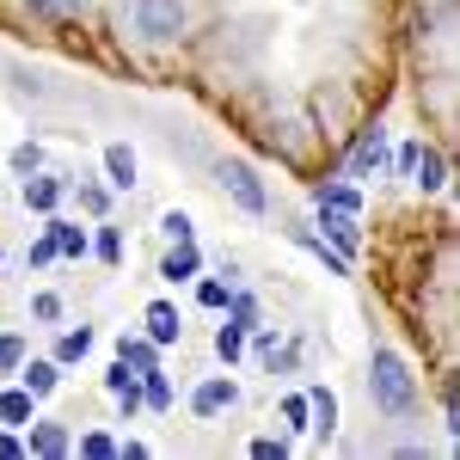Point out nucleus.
Instances as JSON below:
<instances>
[{"label":"nucleus","mask_w":460,"mask_h":460,"mask_svg":"<svg viewBox=\"0 0 460 460\" xmlns=\"http://www.w3.org/2000/svg\"><path fill=\"white\" fill-rule=\"evenodd\" d=\"M197 301H203V307H227V283H197Z\"/></svg>","instance_id":"a878e982"},{"label":"nucleus","mask_w":460,"mask_h":460,"mask_svg":"<svg viewBox=\"0 0 460 460\" xmlns=\"http://www.w3.org/2000/svg\"><path fill=\"white\" fill-rule=\"evenodd\" d=\"M19 375H25V393L31 399H49V393L62 387V362L49 356V362H19Z\"/></svg>","instance_id":"1a4fd4ad"},{"label":"nucleus","mask_w":460,"mask_h":460,"mask_svg":"<svg viewBox=\"0 0 460 460\" xmlns=\"http://www.w3.org/2000/svg\"><path fill=\"white\" fill-rule=\"evenodd\" d=\"M227 307H234V319H240V325H252V319H258V307H252V295H234Z\"/></svg>","instance_id":"c756f323"},{"label":"nucleus","mask_w":460,"mask_h":460,"mask_svg":"<svg viewBox=\"0 0 460 460\" xmlns=\"http://www.w3.org/2000/svg\"><path fill=\"white\" fill-rule=\"evenodd\" d=\"M197 270H203V258H197V246H190V240H184V246H172V252H166V264H160V277H166V283H190Z\"/></svg>","instance_id":"f8f14e48"},{"label":"nucleus","mask_w":460,"mask_h":460,"mask_svg":"<svg viewBox=\"0 0 460 460\" xmlns=\"http://www.w3.org/2000/svg\"><path fill=\"white\" fill-rule=\"evenodd\" d=\"M215 356H221L227 368H234V362L246 356V325H240V319H227V325H215Z\"/></svg>","instance_id":"2eb2a0df"},{"label":"nucleus","mask_w":460,"mask_h":460,"mask_svg":"<svg viewBox=\"0 0 460 460\" xmlns=\"http://www.w3.org/2000/svg\"><path fill=\"white\" fill-rule=\"evenodd\" d=\"M319 227L338 240V252L350 258L356 246H362V221H356V209H338V203H319Z\"/></svg>","instance_id":"423d86ee"},{"label":"nucleus","mask_w":460,"mask_h":460,"mask_svg":"<svg viewBox=\"0 0 460 460\" xmlns=\"http://www.w3.org/2000/svg\"><path fill=\"white\" fill-rule=\"evenodd\" d=\"M160 234H166L172 246H184V240H190L197 227H190V215H184V209H166V215H160Z\"/></svg>","instance_id":"aec40b11"},{"label":"nucleus","mask_w":460,"mask_h":460,"mask_svg":"<svg viewBox=\"0 0 460 460\" xmlns=\"http://www.w3.org/2000/svg\"><path fill=\"white\" fill-rule=\"evenodd\" d=\"M86 0H31V13H43V19H74Z\"/></svg>","instance_id":"412c9836"},{"label":"nucleus","mask_w":460,"mask_h":460,"mask_svg":"<svg viewBox=\"0 0 460 460\" xmlns=\"http://www.w3.org/2000/svg\"><path fill=\"white\" fill-rule=\"evenodd\" d=\"M49 240H56V258H86V234L74 221H49Z\"/></svg>","instance_id":"dca6fc26"},{"label":"nucleus","mask_w":460,"mask_h":460,"mask_svg":"<svg viewBox=\"0 0 460 460\" xmlns=\"http://www.w3.org/2000/svg\"><path fill=\"white\" fill-rule=\"evenodd\" d=\"M37 160H43V154H37V142L13 147V172H37Z\"/></svg>","instance_id":"cd10ccee"},{"label":"nucleus","mask_w":460,"mask_h":460,"mask_svg":"<svg viewBox=\"0 0 460 460\" xmlns=\"http://www.w3.org/2000/svg\"><path fill=\"white\" fill-rule=\"evenodd\" d=\"M117 362H129L136 375H147V368H154V338H123V344H117Z\"/></svg>","instance_id":"f3484780"},{"label":"nucleus","mask_w":460,"mask_h":460,"mask_svg":"<svg viewBox=\"0 0 460 460\" xmlns=\"http://www.w3.org/2000/svg\"><path fill=\"white\" fill-rule=\"evenodd\" d=\"M80 455H93V460H111V455H117V442L93 429V436H80Z\"/></svg>","instance_id":"b1692460"},{"label":"nucleus","mask_w":460,"mask_h":460,"mask_svg":"<svg viewBox=\"0 0 460 460\" xmlns=\"http://www.w3.org/2000/svg\"><path fill=\"white\" fill-rule=\"evenodd\" d=\"M123 19H129V31L147 37V43H172L190 13H184V0H129Z\"/></svg>","instance_id":"f03ea898"},{"label":"nucleus","mask_w":460,"mask_h":460,"mask_svg":"<svg viewBox=\"0 0 460 460\" xmlns=\"http://www.w3.org/2000/svg\"><path fill=\"white\" fill-rule=\"evenodd\" d=\"M19 362H25V344H19V338H0V368L19 375Z\"/></svg>","instance_id":"393cba45"},{"label":"nucleus","mask_w":460,"mask_h":460,"mask_svg":"<svg viewBox=\"0 0 460 460\" xmlns=\"http://www.w3.org/2000/svg\"><path fill=\"white\" fill-rule=\"evenodd\" d=\"M368 393H375V405H381L387 418H405V411L418 405V381H411V368H405L399 350L368 356Z\"/></svg>","instance_id":"f257e3e1"},{"label":"nucleus","mask_w":460,"mask_h":460,"mask_svg":"<svg viewBox=\"0 0 460 460\" xmlns=\"http://www.w3.org/2000/svg\"><path fill=\"white\" fill-rule=\"evenodd\" d=\"M221 190H227V197H234V203H240V209L246 215H264L270 209V197H264V184H258V172H252L246 160H221Z\"/></svg>","instance_id":"7ed1b4c3"},{"label":"nucleus","mask_w":460,"mask_h":460,"mask_svg":"<svg viewBox=\"0 0 460 460\" xmlns=\"http://www.w3.org/2000/svg\"><path fill=\"white\" fill-rule=\"evenodd\" d=\"M31 314L43 319V325H56V319H62V301H56V295H37V301H31Z\"/></svg>","instance_id":"bb28decb"},{"label":"nucleus","mask_w":460,"mask_h":460,"mask_svg":"<svg viewBox=\"0 0 460 460\" xmlns=\"http://www.w3.org/2000/svg\"><path fill=\"white\" fill-rule=\"evenodd\" d=\"M25 455V442H19V436H0V460H19Z\"/></svg>","instance_id":"2f4dec72"},{"label":"nucleus","mask_w":460,"mask_h":460,"mask_svg":"<svg viewBox=\"0 0 460 460\" xmlns=\"http://www.w3.org/2000/svg\"><path fill=\"white\" fill-rule=\"evenodd\" d=\"M307 418H314L307 429L332 436V429H338V393H332V387H307Z\"/></svg>","instance_id":"9b49d317"},{"label":"nucleus","mask_w":460,"mask_h":460,"mask_svg":"<svg viewBox=\"0 0 460 460\" xmlns=\"http://www.w3.org/2000/svg\"><path fill=\"white\" fill-rule=\"evenodd\" d=\"M105 172H111L117 190H129V184H136V154H129V142H111L105 147Z\"/></svg>","instance_id":"4468645a"},{"label":"nucleus","mask_w":460,"mask_h":460,"mask_svg":"<svg viewBox=\"0 0 460 460\" xmlns=\"http://www.w3.org/2000/svg\"><path fill=\"white\" fill-rule=\"evenodd\" d=\"M62 190H68V178H25V209H37V215H49L56 203H62Z\"/></svg>","instance_id":"9d476101"},{"label":"nucleus","mask_w":460,"mask_h":460,"mask_svg":"<svg viewBox=\"0 0 460 460\" xmlns=\"http://www.w3.org/2000/svg\"><path fill=\"white\" fill-rule=\"evenodd\" d=\"M319 203H338V209H362V197H356L350 184H325V190H319Z\"/></svg>","instance_id":"4be33fe9"},{"label":"nucleus","mask_w":460,"mask_h":460,"mask_svg":"<svg viewBox=\"0 0 460 460\" xmlns=\"http://www.w3.org/2000/svg\"><path fill=\"white\" fill-rule=\"evenodd\" d=\"M399 172L411 178V184H424V190H442L448 184V166H442V154L424 142H405L399 147Z\"/></svg>","instance_id":"20e7f679"},{"label":"nucleus","mask_w":460,"mask_h":460,"mask_svg":"<svg viewBox=\"0 0 460 460\" xmlns=\"http://www.w3.org/2000/svg\"><path fill=\"white\" fill-rule=\"evenodd\" d=\"M0 264H6V258H0Z\"/></svg>","instance_id":"473e14b6"},{"label":"nucleus","mask_w":460,"mask_h":460,"mask_svg":"<svg viewBox=\"0 0 460 460\" xmlns=\"http://www.w3.org/2000/svg\"><path fill=\"white\" fill-rule=\"evenodd\" d=\"M86 350H93V325H80V332H62V344H56V362H80Z\"/></svg>","instance_id":"6ab92c4d"},{"label":"nucleus","mask_w":460,"mask_h":460,"mask_svg":"<svg viewBox=\"0 0 460 460\" xmlns=\"http://www.w3.org/2000/svg\"><path fill=\"white\" fill-rule=\"evenodd\" d=\"M147 338H154V344H178V338H184V319H178L172 301H154V307H147Z\"/></svg>","instance_id":"6e6552de"},{"label":"nucleus","mask_w":460,"mask_h":460,"mask_svg":"<svg viewBox=\"0 0 460 460\" xmlns=\"http://www.w3.org/2000/svg\"><path fill=\"white\" fill-rule=\"evenodd\" d=\"M234 405H240V387H234L227 375H209L203 387L190 393V411H197V418H221V411H234Z\"/></svg>","instance_id":"39448f33"},{"label":"nucleus","mask_w":460,"mask_h":460,"mask_svg":"<svg viewBox=\"0 0 460 460\" xmlns=\"http://www.w3.org/2000/svg\"><path fill=\"white\" fill-rule=\"evenodd\" d=\"M0 424H31V393L25 387L0 393Z\"/></svg>","instance_id":"a211bd4d"},{"label":"nucleus","mask_w":460,"mask_h":460,"mask_svg":"<svg viewBox=\"0 0 460 460\" xmlns=\"http://www.w3.org/2000/svg\"><path fill=\"white\" fill-rule=\"evenodd\" d=\"M31 455H43V460H56V455H68V429L62 424H37L31 418V442H25Z\"/></svg>","instance_id":"ddd939ff"},{"label":"nucleus","mask_w":460,"mask_h":460,"mask_svg":"<svg viewBox=\"0 0 460 460\" xmlns=\"http://www.w3.org/2000/svg\"><path fill=\"white\" fill-rule=\"evenodd\" d=\"M283 418H288V429H307V393H288V399H283Z\"/></svg>","instance_id":"5701e85b"},{"label":"nucleus","mask_w":460,"mask_h":460,"mask_svg":"<svg viewBox=\"0 0 460 460\" xmlns=\"http://www.w3.org/2000/svg\"><path fill=\"white\" fill-rule=\"evenodd\" d=\"M49 258H56V240L43 234V240H37V246H31V264H49Z\"/></svg>","instance_id":"7c9ffc66"},{"label":"nucleus","mask_w":460,"mask_h":460,"mask_svg":"<svg viewBox=\"0 0 460 460\" xmlns=\"http://www.w3.org/2000/svg\"><path fill=\"white\" fill-rule=\"evenodd\" d=\"M381 160H387V129H368V136L350 147V172L368 178V172H381Z\"/></svg>","instance_id":"0eeeda50"},{"label":"nucleus","mask_w":460,"mask_h":460,"mask_svg":"<svg viewBox=\"0 0 460 460\" xmlns=\"http://www.w3.org/2000/svg\"><path fill=\"white\" fill-rule=\"evenodd\" d=\"M283 455H288V442H270V436L252 442V460H283Z\"/></svg>","instance_id":"c85d7f7f"}]
</instances>
